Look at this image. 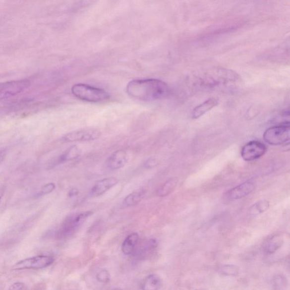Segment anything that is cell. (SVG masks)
<instances>
[{
    "label": "cell",
    "mask_w": 290,
    "mask_h": 290,
    "mask_svg": "<svg viewBox=\"0 0 290 290\" xmlns=\"http://www.w3.org/2000/svg\"><path fill=\"white\" fill-rule=\"evenodd\" d=\"M126 90L130 97L143 102L161 100L170 93L166 83L154 78L133 79L128 83Z\"/></svg>",
    "instance_id": "6da1fadb"
},
{
    "label": "cell",
    "mask_w": 290,
    "mask_h": 290,
    "mask_svg": "<svg viewBox=\"0 0 290 290\" xmlns=\"http://www.w3.org/2000/svg\"><path fill=\"white\" fill-rule=\"evenodd\" d=\"M74 96L81 100L90 103H99L109 99L110 95L103 89L85 83H77L71 89Z\"/></svg>",
    "instance_id": "7a4b0ae2"
},
{
    "label": "cell",
    "mask_w": 290,
    "mask_h": 290,
    "mask_svg": "<svg viewBox=\"0 0 290 290\" xmlns=\"http://www.w3.org/2000/svg\"><path fill=\"white\" fill-rule=\"evenodd\" d=\"M92 214V212L87 211L67 217L57 233L58 239H65L72 235Z\"/></svg>",
    "instance_id": "3957f363"
},
{
    "label": "cell",
    "mask_w": 290,
    "mask_h": 290,
    "mask_svg": "<svg viewBox=\"0 0 290 290\" xmlns=\"http://www.w3.org/2000/svg\"><path fill=\"white\" fill-rule=\"evenodd\" d=\"M264 141L271 145L285 144L290 140V123L285 122L266 130L263 135Z\"/></svg>",
    "instance_id": "277c9868"
},
{
    "label": "cell",
    "mask_w": 290,
    "mask_h": 290,
    "mask_svg": "<svg viewBox=\"0 0 290 290\" xmlns=\"http://www.w3.org/2000/svg\"><path fill=\"white\" fill-rule=\"evenodd\" d=\"M31 82L27 79H20L0 83V101L10 98L29 89Z\"/></svg>",
    "instance_id": "5b68a950"
},
{
    "label": "cell",
    "mask_w": 290,
    "mask_h": 290,
    "mask_svg": "<svg viewBox=\"0 0 290 290\" xmlns=\"http://www.w3.org/2000/svg\"><path fill=\"white\" fill-rule=\"evenodd\" d=\"M54 259L50 256L42 255L28 258L16 264L14 270L39 269L49 267L53 264Z\"/></svg>",
    "instance_id": "8992f818"
},
{
    "label": "cell",
    "mask_w": 290,
    "mask_h": 290,
    "mask_svg": "<svg viewBox=\"0 0 290 290\" xmlns=\"http://www.w3.org/2000/svg\"><path fill=\"white\" fill-rule=\"evenodd\" d=\"M267 151V146L263 143L257 141H250L242 148L241 156L245 161H253L264 156Z\"/></svg>",
    "instance_id": "52a82bcc"
},
{
    "label": "cell",
    "mask_w": 290,
    "mask_h": 290,
    "mask_svg": "<svg viewBox=\"0 0 290 290\" xmlns=\"http://www.w3.org/2000/svg\"><path fill=\"white\" fill-rule=\"evenodd\" d=\"M101 136L100 131L95 129H85L67 133L63 140L67 142L91 141L97 140Z\"/></svg>",
    "instance_id": "ba28073f"
},
{
    "label": "cell",
    "mask_w": 290,
    "mask_h": 290,
    "mask_svg": "<svg viewBox=\"0 0 290 290\" xmlns=\"http://www.w3.org/2000/svg\"><path fill=\"white\" fill-rule=\"evenodd\" d=\"M255 189V184L251 181L243 182L229 190L225 194L226 199L235 200L241 199L251 193Z\"/></svg>",
    "instance_id": "9c48e42d"
},
{
    "label": "cell",
    "mask_w": 290,
    "mask_h": 290,
    "mask_svg": "<svg viewBox=\"0 0 290 290\" xmlns=\"http://www.w3.org/2000/svg\"><path fill=\"white\" fill-rule=\"evenodd\" d=\"M128 154L125 150H118L111 155L107 161V166L110 170L120 169L128 161Z\"/></svg>",
    "instance_id": "30bf717a"
},
{
    "label": "cell",
    "mask_w": 290,
    "mask_h": 290,
    "mask_svg": "<svg viewBox=\"0 0 290 290\" xmlns=\"http://www.w3.org/2000/svg\"><path fill=\"white\" fill-rule=\"evenodd\" d=\"M118 180L116 177H108L98 181L92 189H91L90 196L97 197L103 195L109 189L114 187L118 183Z\"/></svg>",
    "instance_id": "8fae6325"
},
{
    "label": "cell",
    "mask_w": 290,
    "mask_h": 290,
    "mask_svg": "<svg viewBox=\"0 0 290 290\" xmlns=\"http://www.w3.org/2000/svg\"><path fill=\"white\" fill-rule=\"evenodd\" d=\"M217 105L218 101L216 98H212L208 99V100L197 106L193 109L191 114L192 118L197 119L203 116L204 115L214 108Z\"/></svg>",
    "instance_id": "7c38bea8"
},
{
    "label": "cell",
    "mask_w": 290,
    "mask_h": 290,
    "mask_svg": "<svg viewBox=\"0 0 290 290\" xmlns=\"http://www.w3.org/2000/svg\"><path fill=\"white\" fill-rule=\"evenodd\" d=\"M138 240L139 235L137 232L131 233L127 236L121 246L123 253L125 255H132L136 248Z\"/></svg>",
    "instance_id": "4fadbf2b"
},
{
    "label": "cell",
    "mask_w": 290,
    "mask_h": 290,
    "mask_svg": "<svg viewBox=\"0 0 290 290\" xmlns=\"http://www.w3.org/2000/svg\"><path fill=\"white\" fill-rule=\"evenodd\" d=\"M283 243V238L281 235L273 236L265 242L263 247L264 251L268 255H271L280 249Z\"/></svg>",
    "instance_id": "5bb4252c"
},
{
    "label": "cell",
    "mask_w": 290,
    "mask_h": 290,
    "mask_svg": "<svg viewBox=\"0 0 290 290\" xmlns=\"http://www.w3.org/2000/svg\"><path fill=\"white\" fill-rule=\"evenodd\" d=\"M145 194V191L143 189L130 193L123 200L122 206L124 208H129L138 204L144 198Z\"/></svg>",
    "instance_id": "9a60e30c"
},
{
    "label": "cell",
    "mask_w": 290,
    "mask_h": 290,
    "mask_svg": "<svg viewBox=\"0 0 290 290\" xmlns=\"http://www.w3.org/2000/svg\"><path fill=\"white\" fill-rule=\"evenodd\" d=\"M81 154V150L77 145L71 146L59 157L58 162L63 163L76 160Z\"/></svg>",
    "instance_id": "2e32d148"
},
{
    "label": "cell",
    "mask_w": 290,
    "mask_h": 290,
    "mask_svg": "<svg viewBox=\"0 0 290 290\" xmlns=\"http://www.w3.org/2000/svg\"><path fill=\"white\" fill-rule=\"evenodd\" d=\"M162 282L160 277L152 275L148 276L143 282L141 289L145 290H156L162 287Z\"/></svg>",
    "instance_id": "e0dca14e"
},
{
    "label": "cell",
    "mask_w": 290,
    "mask_h": 290,
    "mask_svg": "<svg viewBox=\"0 0 290 290\" xmlns=\"http://www.w3.org/2000/svg\"><path fill=\"white\" fill-rule=\"evenodd\" d=\"M177 184V180L176 178H171L163 184L160 188L157 190V196L160 197H165L168 196L173 192Z\"/></svg>",
    "instance_id": "ac0fdd59"
},
{
    "label": "cell",
    "mask_w": 290,
    "mask_h": 290,
    "mask_svg": "<svg viewBox=\"0 0 290 290\" xmlns=\"http://www.w3.org/2000/svg\"><path fill=\"white\" fill-rule=\"evenodd\" d=\"M158 244V243L156 239H152L147 241L144 245L139 249L137 255L141 258L146 257L157 247Z\"/></svg>",
    "instance_id": "d6986e66"
},
{
    "label": "cell",
    "mask_w": 290,
    "mask_h": 290,
    "mask_svg": "<svg viewBox=\"0 0 290 290\" xmlns=\"http://www.w3.org/2000/svg\"><path fill=\"white\" fill-rule=\"evenodd\" d=\"M270 206L269 202L266 200H262L253 204L249 208L250 215L255 216L262 214L268 210Z\"/></svg>",
    "instance_id": "ffe728a7"
},
{
    "label": "cell",
    "mask_w": 290,
    "mask_h": 290,
    "mask_svg": "<svg viewBox=\"0 0 290 290\" xmlns=\"http://www.w3.org/2000/svg\"><path fill=\"white\" fill-rule=\"evenodd\" d=\"M218 271L223 275L235 276L239 273V269L235 265H223L218 268Z\"/></svg>",
    "instance_id": "44dd1931"
},
{
    "label": "cell",
    "mask_w": 290,
    "mask_h": 290,
    "mask_svg": "<svg viewBox=\"0 0 290 290\" xmlns=\"http://www.w3.org/2000/svg\"><path fill=\"white\" fill-rule=\"evenodd\" d=\"M98 0H75L73 8L74 10H82L92 5Z\"/></svg>",
    "instance_id": "7402d4cb"
},
{
    "label": "cell",
    "mask_w": 290,
    "mask_h": 290,
    "mask_svg": "<svg viewBox=\"0 0 290 290\" xmlns=\"http://www.w3.org/2000/svg\"><path fill=\"white\" fill-rule=\"evenodd\" d=\"M288 281L287 278L283 275L277 276L273 279L274 287L276 289H283L287 287Z\"/></svg>",
    "instance_id": "603a6c76"
},
{
    "label": "cell",
    "mask_w": 290,
    "mask_h": 290,
    "mask_svg": "<svg viewBox=\"0 0 290 290\" xmlns=\"http://www.w3.org/2000/svg\"><path fill=\"white\" fill-rule=\"evenodd\" d=\"M96 277L99 283L102 284H108L111 280L110 273L106 269H103L99 271L97 273Z\"/></svg>",
    "instance_id": "cb8c5ba5"
},
{
    "label": "cell",
    "mask_w": 290,
    "mask_h": 290,
    "mask_svg": "<svg viewBox=\"0 0 290 290\" xmlns=\"http://www.w3.org/2000/svg\"><path fill=\"white\" fill-rule=\"evenodd\" d=\"M56 188V185L54 183H49L44 186L41 189V191L39 193V196L46 195L52 192H53Z\"/></svg>",
    "instance_id": "d4e9b609"
},
{
    "label": "cell",
    "mask_w": 290,
    "mask_h": 290,
    "mask_svg": "<svg viewBox=\"0 0 290 290\" xmlns=\"http://www.w3.org/2000/svg\"><path fill=\"white\" fill-rule=\"evenodd\" d=\"M157 165V162L156 160L153 158H149L147 160L144 164L146 168L152 169L156 167Z\"/></svg>",
    "instance_id": "484cf974"
},
{
    "label": "cell",
    "mask_w": 290,
    "mask_h": 290,
    "mask_svg": "<svg viewBox=\"0 0 290 290\" xmlns=\"http://www.w3.org/2000/svg\"><path fill=\"white\" fill-rule=\"evenodd\" d=\"M24 287V284L21 283H16L14 284L11 285V287L10 289L12 290H21L23 289Z\"/></svg>",
    "instance_id": "4316f807"
},
{
    "label": "cell",
    "mask_w": 290,
    "mask_h": 290,
    "mask_svg": "<svg viewBox=\"0 0 290 290\" xmlns=\"http://www.w3.org/2000/svg\"><path fill=\"white\" fill-rule=\"evenodd\" d=\"M79 193L78 190L76 188H73L70 190L69 192L68 195L70 197H74L75 196L78 195Z\"/></svg>",
    "instance_id": "83f0119b"
},
{
    "label": "cell",
    "mask_w": 290,
    "mask_h": 290,
    "mask_svg": "<svg viewBox=\"0 0 290 290\" xmlns=\"http://www.w3.org/2000/svg\"><path fill=\"white\" fill-rule=\"evenodd\" d=\"M4 193V190L1 187V186H0V200H1V198L3 196V194Z\"/></svg>",
    "instance_id": "f1b7e54d"
}]
</instances>
